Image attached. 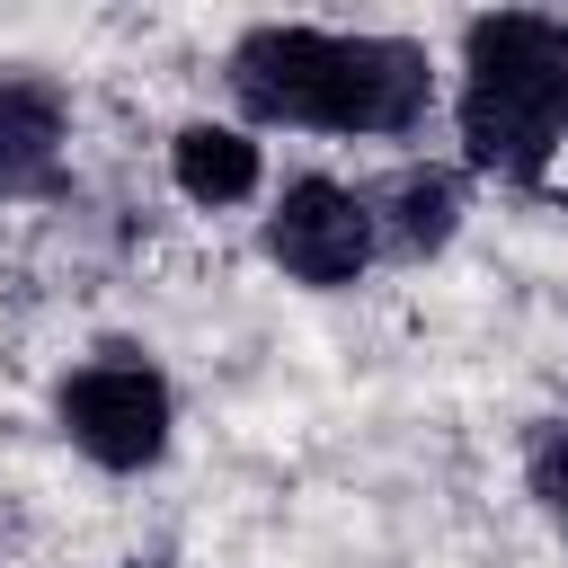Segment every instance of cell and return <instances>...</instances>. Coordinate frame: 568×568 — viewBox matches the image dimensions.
Here are the masks:
<instances>
[{"label": "cell", "mask_w": 568, "mask_h": 568, "mask_svg": "<svg viewBox=\"0 0 568 568\" xmlns=\"http://www.w3.org/2000/svg\"><path fill=\"white\" fill-rule=\"evenodd\" d=\"M248 124L293 133H373L399 142L435 106V53L417 36H364V27H293L266 18L222 62Z\"/></svg>", "instance_id": "obj_1"}, {"label": "cell", "mask_w": 568, "mask_h": 568, "mask_svg": "<svg viewBox=\"0 0 568 568\" xmlns=\"http://www.w3.org/2000/svg\"><path fill=\"white\" fill-rule=\"evenodd\" d=\"M462 169L497 186H541L568 151V18L488 9L462 27V89H453Z\"/></svg>", "instance_id": "obj_2"}, {"label": "cell", "mask_w": 568, "mask_h": 568, "mask_svg": "<svg viewBox=\"0 0 568 568\" xmlns=\"http://www.w3.org/2000/svg\"><path fill=\"white\" fill-rule=\"evenodd\" d=\"M53 417L71 435V453H89L98 470H151L169 453V426H178V390L169 373L142 355V346H98L89 364L62 373L53 390Z\"/></svg>", "instance_id": "obj_3"}, {"label": "cell", "mask_w": 568, "mask_h": 568, "mask_svg": "<svg viewBox=\"0 0 568 568\" xmlns=\"http://www.w3.org/2000/svg\"><path fill=\"white\" fill-rule=\"evenodd\" d=\"M266 257H275L293 284H311V293L355 284V275L382 257L364 186H337V178H293V186L275 195V213H266Z\"/></svg>", "instance_id": "obj_4"}, {"label": "cell", "mask_w": 568, "mask_h": 568, "mask_svg": "<svg viewBox=\"0 0 568 568\" xmlns=\"http://www.w3.org/2000/svg\"><path fill=\"white\" fill-rule=\"evenodd\" d=\"M71 98L44 71H0V195H62Z\"/></svg>", "instance_id": "obj_5"}, {"label": "cell", "mask_w": 568, "mask_h": 568, "mask_svg": "<svg viewBox=\"0 0 568 568\" xmlns=\"http://www.w3.org/2000/svg\"><path fill=\"white\" fill-rule=\"evenodd\" d=\"M364 204H373V240H382L390 257H435V248H453V231H462V169L408 160V169H390L382 186H364Z\"/></svg>", "instance_id": "obj_6"}, {"label": "cell", "mask_w": 568, "mask_h": 568, "mask_svg": "<svg viewBox=\"0 0 568 568\" xmlns=\"http://www.w3.org/2000/svg\"><path fill=\"white\" fill-rule=\"evenodd\" d=\"M169 178H178V195H186V204L231 213V204H248V195H257L266 151H257V133L195 115V124H178V133H169Z\"/></svg>", "instance_id": "obj_7"}, {"label": "cell", "mask_w": 568, "mask_h": 568, "mask_svg": "<svg viewBox=\"0 0 568 568\" xmlns=\"http://www.w3.org/2000/svg\"><path fill=\"white\" fill-rule=\"evenodd\" d=\"M524 488H532V506L559 524V541H568V408H550V417H532V435H524Z\"/></svg>", "instance_id": "obj_8"}]
</instances>
